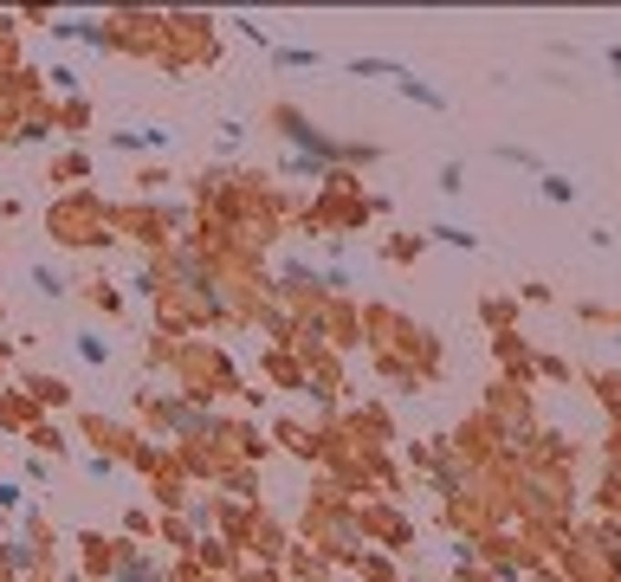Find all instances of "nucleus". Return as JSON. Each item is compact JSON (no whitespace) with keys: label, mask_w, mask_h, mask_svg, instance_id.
<instances>
[{"label":"nucleus","mask_w":621,"mask_h":582,"mask_svg":"<svg viewBox=\"0 0 621 582\" xmlns=\"http://www.w3.org/2000/svg\"><path fill=\"white\" fill-rule=\"evenodd\" d=\"M543 182V201H576V182L570 175H537Z\"/></svg>","instance_id":"obj_1"}]
</instances>
